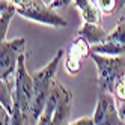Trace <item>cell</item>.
<instances>
[{"mask_svg":"<svg viewBox=\"0 0 125 125\" xmlns=\"http://www.w3.org/2000/svg\"><path fill=\"white\" fill-rule=\"evenodd\" d=\"M63 54H65L63 48L59 50L56 53V56L42 69L35 71L32 74V77H33V101H32V107H30V124H38L39 116L44 112V107H45V103L48 100L53 82L56 80L54 78L56 71L60 65Z\"/></svg>","mask_w":125,"mask_h":125,"instance_id":"6da1fadb","label":"cell"},{"mask_svg":"<svg viewBox=\"0 0 125 125\" xmlns=\"http://www.w3.org/2000/svg\"><path fill=\"white\" fill-rule=\"evenodd\" d=\"M91 57L98 69V87L103 92H115L118 80L125 75V54L119 56H107L100 53L91 51Z\"/></svg>","mask_w":125,"mask_h":125,"instance_id":"7a4b0ae2","label":"cell"},{"mask_svg":"<svg viewBox=\"0 0 125 125\" xmlns=\"http://www.w3.org/2000/svg\"><path fill=\"white\" fill-rule=\"evenodd\" d=\"M33 101V77L27 73L26 54L20 56L14 75V104H17L26 115L30 124V107Z\"/></svg>","mask_w":125,"mask_h":125,"instance_id":"3957f363","label":"cell"},{"mask_svg":"<svg viewBox=\"0 0 125 125\" xmlns=\"http://www.w3.org/2000/svg\"><path fill=\"white\" fill-rule=\"evenodd\" d=\"M26 50V39L15 38L12 41L3 39L0 44V78L9 80L15 75L18 59Z\"/></svg>","mask_w":125,"mask_h":125,"instance_id":"277c9868","label":"cell"},{"mask_svg":"<svg viewBox=\"0 0 125 125\" xmlns=\"http://www.w3.org/2000/svg\"><path fill=\"white\" fill-rule=\"evenodd\" d=\"M17 14L27 20L48 24V26H53V27H65V26H68V21L54 11V8H51L44 0L29 8H17Z\"/></svg>","mask_w":125,"mask_h":125,"instance_id":"5b68a950","label":"cell"},{"mask_svg":"<svg viewBox=\"0 0 125 125\" xmlns=\"http://www.w3.org/2000/svg\"><path fill=\"white\" fill-rule=\"evenodd\" d=\"M94 122L96 125H121L125 124L119 116L116 96L112 92H103L100 91L98 101L94 113Z\"/></svg>","mask_w":125,"mask_h":125,"instance_id":"8992f818","label":"cell"},{"mask_svg":"<svg viewBox=\"0 0 125 125\" xmlns=\"http://www.w3.org/2000/svg\"><path fill=\"white\" fill-rule=\"evenodd\" d=\"M89 53H91V47H89V44L78 38L69 45V48L66 50L65 56H66V60H65V68L69 74H77L80 68H82V62L86 56H89Z\"/></svg>","mask_w":125,"mask_h":125,"instance_id":"52a82bcc","label":"cell"},{"mask_svg":"<svg viewBox=\"0 0 125 125\" xmlns=\"http://www.w3.org/2000/svg\"><path fill=\"white\" fill-rule=\"evenodd\" d=\"M77 36L84 39L89 45H96V44H103L105 41H109V33L101 27V23L84 21L83 26L77 32Z\"/></svg>","mask_w":125,"mask_h":125,"instance_id":"ba28073f","label":"cell"},{"mask_svg":"<svg viewBox=\"0 0 125 125\" xmlns=\"http://www.w3.org/2000/svg\"><path fill=\"white\" fill-rule=\"evenodd\" d=\"M62 89H63V84L59 83L57 80H54V82H53V86H51V91H50V95H48V100L45 103V107H44V112L41 113L39 119H38V124H41V125L51 124L53 115L56 112V107L59 104L60 95H62Z\"/></svg>","mask_w":125,"mask_h":125,"instance_id":"9c48e42d","label":"cell"},{"mask_svg":"<svg viewBox=\"0 0 125 125\" xmlns=\"http://www.w3.org/2000/svg\"><path fill=\"white\" fill-rule=\"evenodd\" d=\"M71 103H73V94H71V91L63 84V89H62V95H60L59 104H57L56 112H54V115H53V119H51V124H53V125L69 124Z\"/></svg>","mask_w":125,"mask_h":125,"instance_id":"30bf717a","label":"cell"},{"mask_svg":"<svg viewBox=\"0 0 125 125\" xmlns=\"http://www.w3.org/2000/svg\"><path fill=\"white\" fill-rule=\"evenodd\" d=\"M74 6L80 11L83 17V21L89 23H101V17L103 12L98 8L95 0H74Z\"/></svg>","mask_w":125,"mask_h":125,"instance_id":"8fae6325","label":"cell"},{"mask_svg":"<svg viewBox=\"0 0 125 125\" xmlns=\"http://www.w3.org/2000/svg\"><path fill=\"white\" fill-rule=\"evenodd\" d=\"M17 14V6L11 0H0V38L6 39V33L9 29L11 20Z\"/></svg>","mask_w":125,"mask_h":125,"instance_id":"7c38bea8","label":"cell"},{"mask_svg":"<svg viewBox=\"0 0 125 125\" xmlns=\"http://www.w3.org/2000/svg\"><path fill=\"white\" fill-rule=\"evenodd\" d=\"M91 51L100 53V54H107V56H119V54H125V44L109 39V41H105L103 44L92 45Z\"/></svg>","mask_w":125,"mask_h":125,"instance_id":"4fadbf2b","label":"cell"},{"mask_svg":"<svg viewBox=\"0 0 125 125\" xmlns=\"http://www.w3.org/2000/svg\"><path fill=\"white\" fill-rule=\"evenodd\" d=\"M109 39L118 41L121 44H125V17H122V18L118 21L115 30L109 33Z\"/></svg>","mask_w":125,"mask_h":125,"instance_id":"5bb4252c","label":"cell"},{"mask_svg":"<svg viewBox=\"0 0 125 125\" xmlns=\"http://www.w3.org/2000/svg\"><path fill=\"white\" fill-rule=\"evenodd\" d=\"M95 2L103 14H112L113 11H116V5H118V0H95Z\"/></svg>","mask_w":125,"mask_h":125,"instance_id":"9a60e30c","label":"cell"},{"mask_svg":"<svg viewBox=\"0 0 125 125\" xmlns=\"http://www.w3.org/2000/svg\"><path fill=\"white\" fill-rule=\"evenodd\" d=\"M115 96L116 100H122V98H125V75H122L118 83H116V87H115Z\"/></svg>","mask_w":125,"mask_h":125,"instance_id":"2e32d148","label":"cell"},{"mask_svg":"<svg viewBox=\"0 0 125 125\" xmlns=\"http://www.w3.org/2000/svg\"><path fill=\"white\" fill-rule=\"evenodd\" d=\"M0 122H2L3 125H9L12 122V115H11V112L8 110V109H5L3 105H0Z\"/></svg>","mask_w":125,"mask_h":125,"instance_id":"e0dca14e","label":"cell"},{"mask_svg":"<svg viewBox=\"0 0 125 125\" xmlns=\"http://www.w3.org/2000/svg\"><path fill=\"white\" fill-rule=\"evenodd\" d=\"M12 3H15L17 8H29V6H33L39 3L41 0H11Z\"/></svg>","mask_w":125,"mask_h":125,"instance_id":"ac0fdd59","label":"cell"},{"mask_svg":"<svg viewBox=\"0 0 125 125\" xmlns=\"http://www.w3.org/2000/svg\"><path fill=\"white\" fill-rule=\"evenodd\" d=\"M69 124H73V125H94V116L92 118H89V116H84V118H80L74 122H69Z\"/></svg>","mask_w":125,"mask_h":125,"instance_id":"d6986e66","label":"cell"},{"mask_svg":"<svg viewBox=\"0 0 125 125\" xmlns=\"http://www.w3.org/2000/svg\"><path fill=\"white\" fill-rule=\"evenodd\" d=\"M73 2H74V0H54V2L50 3V6L54 8V9H56V8H66L69 3H73Z\"/></svg>","mask_w":125,"mask_h":125,"instance_id":"ffe728a7","label":"cell"},{"mask_svg":"<svg viewBox=\"0 0 125 125\" xmlns=\"http://www.w3.org/2000/svg\"><path fill=\"white\" fill-rule=\"evenodd\" d=\"M116 104H118L119 116L122 118V121L125 122V98H122V100H116Z\"/></svg>","mask_w":125,"mask_h":125,"instance_id":"44dd1931","label":"cell"},{"mask_svg":"<svg viewBox=\"0 0 125 125\" xmlns=\"http://www.w3.org/2000/svg\"><path fill=\"white\" fill-rule=\"evenodd\" d=\"M125 6V0H118V5H116V11H121Z\"/></svg>","mask_w":125,"mask_h":125,"instance_id":"7402d4cb","label":"cell"},{"mask_svg":"<svg viewBox=\"0 0 125 125\" xmlns=\"http://www.w3.org/2000/svg\"><path fill=\"white\" fill-rule=\"evenodd\" d=\"M44 2H45V3H48V5H50L51 2H54V0H44Z\"/></svg>","mask_w":125,"mask_h":125,"instance_id":"603a6c76","label":"cell"}]
</instances>
